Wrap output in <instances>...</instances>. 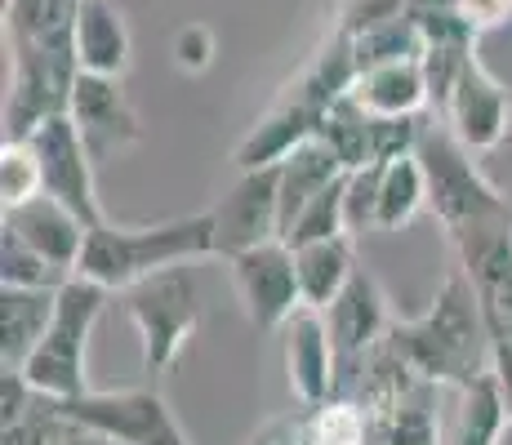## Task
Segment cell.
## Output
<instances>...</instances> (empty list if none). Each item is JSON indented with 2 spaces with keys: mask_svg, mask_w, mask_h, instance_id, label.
<instances>
[{
  "mask_svg": "<svg viewBox=\"0 0 512 445\" xmlns=\"http://www.w3.org/2000/svg\"><path fill=\"white\" fill-rule=\"evenodd\" d=\"M388 352L406 365L423 388H468L472 379L490 374L495 361V339L481 316L477 290L464 272H455L437 290L423 316L392 321Z\"/></svg>",
  "mask_w": 512,
  "mask_h": 445,
  "instance_id": "6da1fadb",
  "label": "cell"
},
{
  "mask_svg": "<svg viewBox=\"0 0 512 445\" xmlns=\"http://www.w3.org/2000/svg\"><path fill=\"white\" fill-rule=\"evenodd\" d=\"M201 259H219L210 210L165 219V223H143V227H116V223L90 227L76 276L98 281L112 294H125L130 285L147 281V276L201 263Z\"/></svg>",
  "mask_w": 512,
  "mask_h": 445,
  "instance_id": "7a4b0ae2",
  "label": "cell"
},
{
  "mask_svg": "<svg viewBox=\"0 0 512 445\" xmlns=\"http://www.w3.org/2000/svg\"><path fill=\"white\" fill-rule=\"evenodd\" d=\"M415 156L423 165V178H428V210L441 219L446 236L512 214V201L486 178V170L477 165V152H468L441 116L423 121Z\"/></svg>",
  "mask_w": 512,
  "mask_h": 445,
  "instance_id": "3957f363",
  "label": "cell"
},
{
  "mask_svg": "<svg viewBox=\"0 0 512 445\" xmlns=\"http://www.w3.org/2000/svg\"><path fill=\"white\" fill-rule=\"evenodd\" d=\"M112 290H103L98 281L72 276V281L58 290V308L49 321L41 348L32 352V361L23 365L27 383H32L41 397L54 401H72L81 392H90V374H85V356H90L94 325L103 316Z\"/></svg>",
  "mask_w": 512,
  "mask_h": 445,
  "instance_id": "277c9868",
  "label": "cell"
},
{
  "mask_svg": "<svg viewBox=\"0 0 512 445\" xmlns=\"http://www.w3.org/2000/svg\"><path fill=\"white\" fill-rule=\"evenodd\" d=\"M121 308L139 334L143 370L165 374L174 370V361L183 356L196 325H201V290H196V276L187 267H170V272H156L130 285L121 294Z\"/></svg>",
  "mask_w": 512,
  "mask_h": 445,
  "instance_id": "5b68a950",
  "label": "cell"
},
{
  "mask_svg": "<svg viewBox=\"0 0 512 445\" xmlns=\"http://www.w3.org/2000/svg\"><path fill=\"white\" fill-rule=\"evenodd\" d=\"M58 410L98 437L116 445H192L183 423L174 419L170 401L156 388H121V392H81L72 401H58Z\"/></svg>",
  "mask_w": 512,
  "mask_h": 445,
  "instance_id": "8992f818",
  "label": "cell"
},
{
  "mask_svg": "<svg viewBox=\"0 0 512 445\" xmlns=\"http://www.w3.org/2000/svg\"><path fill=\"white\" fill-rule=\"evenodd\" d=\"M228 272L245 321L259 334H281L285 321L303 308L299 263H294V250L285 241H268L236 254V259H228Z\"/></svg>",
  "mask_w": 512,
  "mask_h": 445,
  "instance_id": "52a82bcc",
  "label": "cell"
},
{
  "mask_svg": "<svg viewBox=\"0 0 512 445\" xmlns=\"http://www.w3.org/2000/svg\"><path fill=\"white\" fill-rule=\"evenodd\" d=\"M459 254V272L472 281L490 339L512 343V214L450 236Z\"/></svg>",
  "mask_w": 512,
  "mask_h": 445,
  "instance_id": "ba28073f",
  "label": "cell"
},
{
  "mask_svg": "<svg viewBox=\"0 0 512 445\" xmlns=\"http://www.w3.org/2000/svg\"><path fill=\"white\" fill-rule=\"evenodd\" d=\"M27 143H32L36 161H41L45 196H54L58 205H67L85 227H103L107 219H103L98 187H94V156H90V147H85V138L76 130L72 116L45 121Z\"/></svg>",
  "mask_w": 512,
  "mask_h": 445,
  "instance_id": "9c48e42d",
  "label": "cell"
},
{
  "mask_svg": "<svg viewBox=\"0 0 512 445\" xmlns=\"http://www.w3.org/2000/svg\"><path fill=\"white\" fill-rule=\"evenodd\" d=\"M214 219V250L219 259H236V254L254 250V245L281 241V174L272 170H245L219 205L210 210Z\"/></svg>",
  "mask_w": 512,
  "mask_h": 445,
  "instance_id": "30bf717a",
  "label": "cell"
},
{
  "mask_svg": "<svg viewBox=\"0 0 512 445\" xmlns=\"http://www.w3.org/2000/svg\"><path fill=\"white\" fill-rule=\"evenodd\" d=\"M441 121L450 125V134H455L468 152H477V156L495 152L512 134V89L472 54L464 76L450 89L446 107H441Z\"/></svg>",
  "mask_w": 512,
  "mask_h": 445,
  "instance_id": "8fae6325",
  "label": "cell"
},
{
  "mask_svg": "<svg viewBox=\"0 0 512 445\" xmlns=\"http://www.w3.org/2000/svg\"><path fill=\"white\" fill-rule=\"evenodd\" d=\"M67 116H72L76 130H81L94 165L112 161L116 152L143 143V121H139V112H134V103L125 98V85L116 81V76L81 72V81L72 89Z\"/></svg>",
  "mask_w": 512,
  "mask_h": 445,
  "instance_id": "7c38bea8",
  "label": "cell"
},
{
  "mask_svg": "<svg viewBox=\"0 0 512 445\" xmlns=\"http://www.w3.org/2000/svg\"><path fill=\"white\" fill-rule=\"evenodd\" d=\"M285 374L303 410H317L339 392V348L321 308H299L281 330Z\"/></svg>",
  "mask_w": 512,
  "mask_h": 445,
  "instance_id": "4fadbf2b",
  "label": "cell"
},
{
  "mask_svg": "<svg viewBox=\"0 0 512 445\" xmlns=\"http://www.w3.org/2000/svg\"><path fill=\"white\" fill-rule=\"evenodd\" d=\"M326 321L334 334V348H339V370H348V365L366 361L370 352H379L383 343H388V330H392L388 294H383V285L361 267L348 281V290L326 308Z\"/></svg>",
  "mask_w": 512,
  "mask_h": 445,
  "instance_id": "5bb4252c",
  "label": "cell"
},
{
  "mask_svg": "<svg viewBox=\"0 0 512 445\" xmlns=\"http://www.w3.org/2000/svg\"><path fill=\"white\" fill-rule=\"evenodd\" d=\"M321 116L326 112H321L312 98H303L294 85H285V94L254 121V130L236 143V152H232L236 170L245 174V170H272V165H281L294 147H303L317 134Z\"/></svg>",
  "mask_w": 512,
  "mask_h": 445,
  "instance_id": "9a60e30c",
  "label": "cell"
},
{
  "mask_svg": "<svg viewBox=\"0 0 512 445\" xmlns=\"http://www.w3.org/2000/svg\"><path fill=\"white\" fill-rule=\"evenodd\" d=\"M0 232H14L18 241H27L36 254H45L58 272L76 276V263H81L85 236L90 227L76 219L67 205H58L54 196H32L27 205H14V210L0 214Z\"/></svg>",
  "mask_w": 512,
  "mask_h": 445,
  "instance_id": "2e32d148",
  "label": "cell"
},
{
  "mask_svg": "<svg viewBox=\"0 0 512 445\" xmlns=\"http://www.w3.org/2000/svg\"><path fill=\"white\" fill-rule=\"evenodd\" d=\"M76 58H81V72L125 81L134 41H130V23H125V14L112 0H81V14H76Z\"/></svg>",
  "mask_w": 512,
  "mask_h": 445,
  "instance_id": "e0dca14e",
  "label": "cell"
},
{
  "mask_svg": "<svg viewBox=\"0 0 512 445\" xmlns=\"http://www.w3.org/2000/svg\"><path fill=\"white\" fill-rule=\"evenodd\" d=\"M58 308V290H18L0 285V370H23L41 348Z\"/></svg>",
  "mask_w": 512,
  "mask_h": 445,
  "instance_id": "ac0fdd59",
  "label": "cell"
},
{
  "mask_svg": "<svg viewBox=\"0 0 512 445\" xmlns=\"http://www.w3.org/2000/svg\"><path fill=\"white\" fill-rule=\"evenodd\" d=\"M352 98L370 116H423L432 107L423 58H397V63L366 67L352 85Z\"/></svg>",
  "mask_w": 512,
  "mask_h": 445,
  "instance_id": "d6986e66",
  "label": "cell"
},
{
  "mask_svg": "<svg viewBox=\"0 0 512 445\" xmlns=\"http://www.w3.org/2000/svg\"><path fill=\"white\" fill-rule=\"evenodd\" d=\"M357 236H330V241H312L294 250V263H299V290H303V308H321L326 312L348 281L361 272L357 267Z\"/></svg>",
  "mask_w": 512,
  "mask_h": 445,
  "instance_id": "ffe728a7",
  "label": "cell"
},
{
  "mask_svg": "<svg viewBox=\"0 0 512 445\" xmlns=\"http://www.w3.org/2000/svg\"><path fill=\"white\" fill-rule=\"evenodd\" d=\"M277 174H281V236H285V227L299 219L303 205L326 192L330 183H339L348 170H343V161L330 152V143H321V138L312 134L308 143L294 147L277 165Z\"/></svg>",
  "mask_w": 512,
  "mask_h": 445,
  "instance_id": "44dd1931",
  "label": "cell"
},
{
  "mask_svg": "<svg viewBox=\"0 0 512 445\" xmlns=\"http://www.w3.org/2000/svg\"><path fill=\"white\" fill-rule=\"evenodd\" d=\"M455 397L459 405H455V423H450V445H504V432L512 423H508V405H504V392H499L495 370L472 379Z\"/></svg>",
  "mask_w": 512,
  "mask_h": 445,
  "instance_id": "7402d4cb",
  "label": "cell"
},
{
  "mask_svg": "<svg viewBox=\"0 0 512 445\" xmlns=\"http://www.w3.org/2000/svg\"><path fill=\"white\" fill-rule=\"evenodd\" d=\"M423 210H428V178H423L419 156L388 161L379 178V219H374V232H401Z\"/></svg>",
  "mask_w": 512,
  "mask_h": 445,
  "instance_id": "603a6c76",
  "label": "cell"
},
{
  "mask_svg": "<svg viewBox=\"0 0 512 445\" xmlns=\"http://www.w3.org/2000/svg\"><path fill=\"white\" fill-rule=\"evenodd\" d=\"M317 138L330 143V152L343 161V170H366L370 161V112L357 103V98H339L317 125Z\"/></svg>",
  "mask_w": 512,
  "mask_h": 445,
  "instance_id": "cb8c5ba5",
  "label": "cell"
},
{
  "mask_svg": "<svg viewBox=\"0 0 512 445\" xmlns=\"http://www.w3.org/2000/svg\"><path fill=\"white\" fill-rule=\"evenodd\" d=\"M308 445H374V414L352 397H330L303 414Z\"/></svg>",
  "mask_w": 512,
  "mask_h": 445,
  "instance_id": "d4e9b609",
  "label": "cell"
},
{
  "mask_svg": "<svg viewBox=\"0 0 512 445\" xmlns=\"http://www.w3.org/2000/svg\"><path fill=\"white\" fill-rule=\"evenodd\" d=\"M343 196H348V174L339 178V183H330L321 196H312L308 205H303V214L285 227L281 241L285 245H312V241H330V236H352L348 232V210H343Z\"/></svg>",
  "mask_w": 512,
  "mask_h": 445,
  "instance_id": "484cf974",
  "label": "cell"
},
{
  "mask_svg": "<svg viewBox=\"0 0 512 445\" xmlns=\"http://www.w3.org/2000/svg\"><path fill=\"white\" fill-rule=\"evenodd\" d=\"M72 281L67 272H58L45 254H36L27 241H18L14 232H0V285H18V290H63Z\"/></svg>",
  "mask_w": 512,
  "mask_h": 445,
  "instance_id": "4316f807",
  "label": "cell"
},
{
  "mask_svg": "<svg viewBox=\"0 0 512 445\" xmlns=\"http://www.w3.org/2000/svg\"><path fill=\"white\" fill-rule=\"evenodd\" d=\"M41 192H45L41 161H36L32 143L27 138H5L0 143V205L14 210V205H27Z\"/></svg>",
  "mask_w": 512,
  "mask_h": 445,
  "instance_id": "83f0119b",
  "label": "cell"
},
{
  "mask_svg": "<svg viewBox=\"0 0 512 445\" xmlns=\"http://www.w3.org/2000/svg\"><path fill=\"white\" fill-rule=\"evenodd\" d=\"M76 423L58 410L54 397H36V405L27 414H18L14 423H5L0 445H67L72 441Z\"/></svg>",
  "mask_w": 512,
  "mask_h": 445,
  "instance_id": "f1b7e54d",
  "label": "cell"
},
{
  "mask_svg": "<svg viewBox=\"0 0 512 445\" xmlns=\"http://www.w3.org/2000/svg\"><path fill=\"white\" fill-rule=\"evenodd\" d=\"M379 178L383 165H366V170L348 174V196H343V210H348V232H374V219H379Z\"/></svg>",
  "mask_w": 512,
  "mask_h": 445,
  "instance_id": "f546056e",
  "label": "cell"
},
{
  "mask_svg": "<svg viewBox=\"0 0 512 445\" xmlns=\"http://www.w3.org/2000/svg\"><path fill=\"white\" fill-rule=\"evenodd\" d=\"M410 14V0H343L339 5V32H348L352 41L357 36L374 32V27L392 23V18H406Z\"/></svg>",
  "mask_w": 512,
  "mask_h": 445,
  "instance_id": "4dcf8cb0",
  "label": "cell"
},
{
  "mask_svg": "<svg viewBox=\"0 0 512 445\" xmlns=\"http://www.w3.org/2000/svg\"><path fill=\"white\" fill-rule=\"evenodd\" d=\"M174 67L179 72H205V67L214 63V54H219V41H214V32L205 23H187L179 36H174Z\"/></svg>",
  "mask_w": 512,
  "mask_h": 445,
  "instance_id": "1f68e13d",
  "label": "cell"
},
{
  "mask_svg": "<svg viewBox=\"0 0 512 445\" xmlns=\"http://www.w3.org/2000/svg\"><path fill=\"white\" fill-rule=\"evenodd\" d=\"M459 18L472 32H495V27L512 23V0H459Z\"/></svg>",
  "mask_w": 512,
  "mask_h": 445,
  "instance_id": "d6a6232c",
  "label": "cell"
},
{
  "mask_svg": "<svg viewBox=\"0 0 512 445\" xmlns=\"http://www.w3.org/2000/svg\"><path fill=\"white\" fill-rule=\"evenodd\" d=\"M250 445H308L303 419H272L263 432H254Z\"/></svg>",
  "mask_w": 512,
  "mask_h": 445,
  "instance_id": "836d02e7",
  "label": "cell"
},
{
  "mask_svg": "<svg viewBox=\"0 0 512 445\" xmlns=\"http://www.w3.org/2000/svg\"><path fill=\"white\" fill-rule=\"evenodd\" d=\"M490 370H495V379H499V392H504V405H508V423H512V343L495 339V361H490Z\"/></svg>",
  "mask_w": 512,
  "mask_h": 445,
  "instance_id": "e575fe53",
  "label": "cell"
},
{
  "mask_svg": "<svg viewBox=\"0 0 512 445\" xmlns=\"http://www.w3.org/2000/svg\"><path fill=\"white\" fill-rule=\"evenodd\" d=\"M67 445H116V441L98 437V432H90V428H72V441H67Z\"/></svg>",
  "mask_w": 512,
  "mask_h": 445,
  "instance_id": "d590c367",
  "label": "cell"
}]
</instances>
